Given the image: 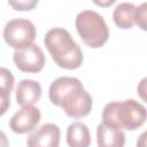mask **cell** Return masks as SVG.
I'll use <instances>...</instances> for the list:
<instances>
[{"label": "cell", "mask_w": 147, "mask_h": 147, "mask_svg": "<svg viewBox=\"0 0 147 147\" xmlns=\"http://www.w3.org/2000/svg\"><path fill=\"white\" fill-rule=\"evenodd\" d=\"M48 95L52 103L61 107L69 117L83 118L92 110V96L76 77L64 76L53 80Z\"/></svg>", "instance_id": "cell-1"}, {"label": "cell", "mask_w": 147, "mask_h": 147, "mask_svg": "<svg viewBox=\"0 0 147 147\" xmlns=\"http://www.w3.org/2000/svg\"><path fill=\"white\" fill-rule=\"evenodd\" d=\"M44 44L60 68L74 70L82 65L84 60L82 49L65 29H49L45 34Z\"/></svg>", "instance_id": "cell-2"}, {"label": "cell", "mask_w": 147, "mask_h": 147, "mask_svg": "<svg viewBox=\"0 0 147 147\" xmlns=\"http://www.w3.org/2000/svg\"><path fill=\"white\" fill-rule=\"evenodd\" d=\"M146 121V108L134 99L111 101L102 110V122L118 129L137 130Z\"/></svg>", "instance_id": "cell-3"}, {"label": "cell", "mask_w": 147, "mask_h": 147, "mask_svg": "<svg viewBox=\"0 0 147 147\" xmlns=\"http://www.w3.org/2000/svg\"><path fill=\"white\" fill-rule=\"evenodd\" d=\"M76 29L83 42L92 48L103 46L109 38L105 18L95 10H83L76 16Z\"/></svg>", "instance_id": "cell-4"}, {"label": "cell", "mask_w": 147, "mask_h": 147, "mask_svg": "<svg viewBox=\"0 0 147 147\" xmlns=\"http://www.w3.org/2000/svg\"><path fill=\"white\" fill-rule=\"evenodd\" d=\"M3 39L15 51L25 48L33 44L36 39L34 24L26 18L10 20L3 28Z\"/></svg>", "instance_id": "cell-5"}, {"label": "cell", "mask_w": 147, "mask_h": 147, "mask_svg": "<svg viewBox=\"0 0 147 147\" xmlns=\"http://www.w3.org/2000/svg\"><path fill=\"white\" fill-rule=\"evenodd\" d=\"M13 60L16 67L23 72L36 74L42 70L45 65L44 52L37 44H31L25 48L15 51Z\"/></svg>", "instance_id": "cell-6"}, {"label": "cell", "mask_w": 147, "mask_h": 147, "mask_svg": "<svg viewBox=\"0 0 147 147\" xmlns=\"http://www.w3.org/2000/svg\"><path fill=\"white\" fill-rule=\"evenodd\" d=\"M40 110L34 106H24L17 110L9 121V127L13 132L23 134L31 132L40 122Z\"/></svg>", "instance_id": "cell-7"}, {"label": "cell", "mask_w": 147, "mask_h": 147, "mask_svg": "<svg viewBox=\"0 0 147 147\" xmlns=\"http://www.w3.org/2000/svg\"><path fill=\"white\" fill-rule=\"evenodd\" d=\"M61 130L54 123H46L34 130L26 139L28 147H59Z\"/></svg>", "instance_id": "cell-8"}, {"label": "cell", "mask_w": 147, "mask_h": 147, "mask_svg": "<svg viewBox=\"0 0 147 147\" xmlns=\"http://www.w3.org/2000/svg\"><path fill=\"white\" fill-rule=\"evenodd\" d=\"M98 147H124L125 133L123 130L101 122L96 127Z\"/></svg>", "instance_id": "cell-9"}, {"label": "cell", "mask_w": 147, "mask_h": 147, "mask_svg": "<svg viewBox=\"0 0 147 147\" xmlns=\"http://www.w3.org/2000/svg\"><path fill=\"white\" fill-rule=\"evenodd\" d=\"M41 96V86L37 80L22 79L16 87V102L24 106H33Z\"/></svg>", "instance_id": "cell-10"}, {"label": "cell", "mask_w": 147, "mask_h": 147, "mask_svg": "<svg viewBox=\"0 0 147 147\" xmlns=\"http://www.w3.org/2000/svg\"><path fill=\"white\" fill-rule=\"evenodd\" d=\"M65 139L69 147H88L91 144L90 130L83 122H74L67 129Z\"/></svg>", "instance_id": "cell-11"}, {"label": "cell", "mask_w": 147, "mask_h": 147, "mask_svg": "<svg viewBox=\"0 0 147 147\" xmlns=\"http://www.w3.org/2000/svg\"><path fill=\"white\" fill-rule=\"evenodd\" d=\"M115 24L121 29H131L136 24V6L131 2L118 3L113 13Z\"/></svg>", "instance_id": "cell-12"}, {"label": "cell", "mask_w": 147, "mask_h": 147, "mask_svg": "<svg viewBox=\"0 0 147 147\" xmlns=\"http://www.w3.org/2000/svg\"><path fill=\"white\" fill-rule=\"evenodd\" d=\"M15 78L9 69L0 67V96L10 98V92L14 87Z\"/></svg>", "instance_id": "cell-13"}, {"label": "cell", "mask_w": 147, "mask_h": 147, "mask_svg": "<svg viewBox=\"0 0 147 147\" xmlns=\"http://www.w3.org/2000/svg\"><path fill=\"white\" fill-rule=\"evenodd\" d=\"M146 7H147L146 2H142L140 6L136 7V21L134 22L142 30H146V17H147Z\"/></svg>", "instance_id": "cell-14"}, {"label": "cell", "mask_w": 147, "mask_h": 147, "mask_svg": "<svg viewBox=\"0 0 147 147\" xmlns=\"http://www.w3.org/2000/svg\"><path fill=\"white\" fill-rule=\"evenodd\" d=\"M8 3L16 10H31L37 3V0H18V1H8Z\"/></svg>", "instance_id": "cell-15"}, {"label": "cell", "mask_w": 147, "mask_h": 147, "mask_svg": "<svg viewBox=\"0 0 147 147\" xmlns=\"http://www.w3.org/2000/svg\"><path fill=\"white\" fill-rule=\"evenodd\" d=\"M10 106V98H1L0 96V116L6 114Z\"/></svg>", "instance_id": "cell-16"}, {"label": "cell", "mask_w": 147, "mask_h": 147, "mask_svg": "<svg viewBox=\"0 0 147 147\" xmlns=\"http://www.w3.org/2000/svg\"><path fill=\"white\" fill-rule=\"evenodd\" d=\"M0 147H9V141L5 132L0 131Z\"/></svg>", "instance_id": "cell-17"}, {"label": "cell", "mask_w": 147, "mask_h": 147, "mask_svg": "<svg viewBox=\"0 0 147 147\" xmlns=\"http://www.w3.org/2000/svg\"><path fill=\"white\" fill-rule=\"evenodd\" d=\"M145 136H146L145 132L141 133V136L139 137V141L137 142V147H146V145H145Z\"/></svg>", "instance_id": "cell-18"}, {"label": "cell", "mask_w": 147, "mask_h": 147, "mask_svg": "<svg viewBox=\"0 0 147 147\" xmlns=\"http://www.w3.org/2000/svg\"><path fill=\"white\" fill-rule=\"evenodd\" d=\"M95 3H98V5H101V6H107V5H111V3H114L115 1L114 0H108L107 2H99V1H94Z\"/></svg>", "instance_id": "cell-19"}]
</instances>
